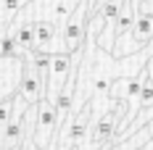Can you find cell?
I'll list each match as a JSON object with an SVG mask.
<instances>
[{
	"label": "cell",
	"instance_id": "9c48e42d",
	"mask_svg": "<svg viewBox=\"0 0 153 150\" xmlns=\"http://www.w3.org/2000/svg\"><path fill=\"white\" fill-rule=\"evenodd\" d=\"M8 34L16 40L21 55H24L27 50H34V24H13Z\"/></svg>",
	"mask_w": 153,
	"mask_h": 150
},
{
	"label": "cell",
	"instance_id": "52a82bcc",
	"mask_svg": "<svg viewBox=\"0 0 153 150\" xmlns=\"http://www.w3.org/2000/svg\"><path fill=\"white\" fill-rule=\"evenodd\" d=\"M153 42V16L145 13V11H137V18L129 29V47H127V55L137 53L143 47Z\"/></svg>",
	"mask_w": 153,
	"mask_h": 150
},
{
	"label": "cell",
	"instance_id": "ba28073f",
	"mask_svg": "<svg viewBox=\"0 0 153 150\" xmlns=\"http://www.w3.org/2000/svg\"><path fill=\"white\" fill-rule=\"evenodd\" d=\"M32 0H0V40L8 37V32L13 27L16 16L21 13Z\"/></svg>",
	"mask_w": 153,
	"mask_h": 150
},
{
	"label": "cell",
	"instance_id": "7a4b0ae2",
	"mask_svg": "<svg viewBox=\"0 0 153 150\" xmlns=\"http://www.w3.org/2000/svg\"><path fill=\"white\" fill-rule=\"evenodd\" d=\"M45 82L48 79H45V74H42L37 58H34V50H27V53H24V76H21L19 95H21L29 105H37L45 98Z\"/></svg>",
	"mask_w": 153,
	"mask_h": 150
},
{
	"label": "cell",
	"instance_id": "6da1fadb",
	"mask_svg": "<svg viewBox=\"0 0 153 150\" xmlns=\"http://www.w3.org/2000/svg\"><path fill=\"white\" fill-rule=\"evenodd\" d=\"M82 0H32L29 5L16 16L13 24H34V21H50V24H58L63 27L71 13L76 11Z\"/></svg>",
	"mask_w": 153,
	"mask_h": 150
},
{
	"label": "cell",
	"instance_id": "3957f363",
	"mask_svg": "<svg viewBox=\"0 0 153 150\" xmlns=\"http://www.w3.org/2000/svg\"><path fill=\"white\" fill-rule=\"evenodd\" d=\"M58 126H61V119H58L56 103L48 100V98H42V100L37 103V116H34V142L42 150H50Z\"/></svg>",
	"mask_w": 153,
	"mask_h": 150
},
{
	"label": "cell",
	"instance_id": "4fadbf2b",
	"mask_svg": "<svg viewBox=\"0 0 153 150\" xmlns=\"http://www.w3.org/2000/svg\"><path fill=\"white\" fill-rule=\"evenodd\" d=\"M11 150H21V145H19V148H11Z\"/></svg>",
	"mask_w": 153,
	"mask_h": 150
},
{
	"label": "cell",
	"instance_id": "5b68a950",
	"mask_svg": "<svg viewBox=\"0 0 153 150\" xmlns=\"http://www.w3.org/2000/svg\"><path fill=\"white\" fill-rule=\"evenodd\" d=\"M87 21H90V13H87V3L82 0L76 5V11L71 13V18L61 27V42H63V53H74L85 45L87 40Z\"/></svg>",
	"mask_w": 153,
	"mask_h": 150
},
{
	"label": "cell",
	"instance_id": "277c9868",
	"mask_svg": "<svg viewBox=\"0 0 153 150\" xmlns=\"http://www.w3.org/2000/svg\"><path fill=\"white\" fill-rule=\"evenodd\" d=\"M71 69H74V58L71 53H53L50 55V63H48V84H45V98L48 100H58L61 90L66 87L69 76H71Z\"/></svg>",
	"mask_w": 153,
	"mask_h": 150
},
{
	"label": "cell",
	"instance_id": "30bf717a",
	"mask_svg": "<svg viewBox=\"0 0 153 150\" xmlns=\"http://www.w3.org/2000/svg\"><path fill=\"white\" fill-rule=\"evenodd\" d=\"M34 116H37V105L32 108V113H29V124H27V134H24L21 150H42L37 142H34Z\"/></svg>",
	"mask_w": 153,
	"mask_h": 150
},
{
	"label": "cell",
	"instance_id": "8992f818",
	"mask_svg": "<svg viewBox=\"0 0 153 150\" xmlns=\"http://www.w3.org/2000/svg\"><path fill=\"white\" fill-rule=\"evenodd\" d=\"M24 76V55H0V100L19 95Z\"/></svg>",
	"mask_w": 153,
	"mask_h": 150
},
{
	"label": "cell",
	"instance_id": "8fae6325",
	"mask_svg": "<svg viewBox=\"0 0 153 150\" xmlns=\"http://www.w3.org/2000/svg\"><path fill=\"white\" fill-rule=\"evenodd\" d=\"M140 11H145V13H151V16H153V0H148V3H145Z\"/></svg>",
	"mask_w": 153,
	"mask_h": 150
},
{
	"label": "cell",
	"instance_id": "7c38bea8",
	"mask_svg": "<svg viewBox=\"0 0 153 150\" xmlns=\"http://www.w3.org/2000/svg\"><path fill=\"white\" fill-rule=\"evenodd\" d=\"M145 69H148V76L153 79V55H151V61H148V66H145Z\"/></svg>",
	"mask_w": 153,
	"mask_h": 150
}]
</instances>
